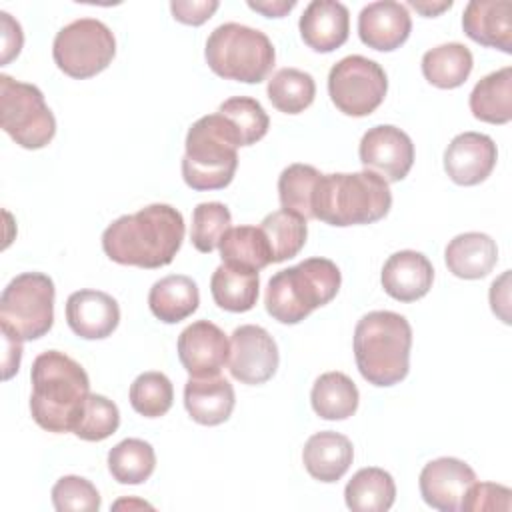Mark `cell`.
I'll return each instance as SVG.
<instances>
[{
  "label": "cell",
  "instance_id": "1",
  "mask_svg": "<svg viewBox=\"0 0 512 512\" xmlns=\"http://www.w3.org/2000/svg\"><path fill=\"white\" fill-rule=\"evenodd\" d=\"M184 218L170 204H150L116 218L102 232L104 254L122 266H168L184 240Z\"/></svg>",
  "mask_w": 512,
  "mask_h": 512
},
{
  "label": "cell",
  "instance_id": "2",
  "mask_svg": "<svg viewBox=\"0 0 512 512\" xmlns=\"http://www.w3.org/2000/svg\"><path fill=\"white\" fill-rule=\"evenodd\" d=\"M30 412L34 422L48 432H74L90 394L86 370L58 350L34 358Z\"/></svg>",
  "mask_w": 512,
  "mask_h": 512
},
{
  "label": "cell",
  "instance_id": "3",
  "mask_svg": "<svg viewBox=\"0 0 512 512\" xmlns=\"http://www.w3.org/2000/svg\"><path fill=\"white\" fill-rule=\"evenodd\" d=\"M410 348L412 328L398 312H368L354 328L356 366L374 386H394L408 376Z\"/></svg>",
  "mask_w": 512,
  "mask_h": 512
},
{
  "label": "cell",
  "instance_id": "4",
  "mask_svg": "<svg viewBox=\"0 0 512 512\" xmlns=\"http://www.w3.org/2000/svg\"><path fill=\"white\" fill-rule=\"evenodd\" d=\"M390 206L388 182L370 170L322 174L312 196L314 218L340 228L378 222Z\"/></svg>",
  "mask_w": 512,
  "mask_h": 512
},
{
  "label": "cell",
  "instance_id": "5",
  "mask_svg": "<svg viewBox=\"0 0 512 512\" xmlns=\"http://www.w3.org/2000/svg\"><path fill=\"white\" fill-rule=\"evenodd\" d=\"M182 178L192 190H222L238 168L240 136L220 112L198 118L186 134Z\"/></svg>",
  "mask_w": 512,
  "mask_h": 512
},
{
  "label": "cell",
  "instance_id": "6",
  "mask_svg": "<svg viewBox=\"0 0 512 512\" xmlns=\"http://www.w3.org/2000/svg\"><path fill=\"white\" fill-rule=\"evenodd\" d=\"M342 274L328 258H306L276 272L264 294L266 312L282 324H298L316 308L328 304L340 290Z\"/></svg>",
  "mask_w": 512,
  "mask_h": 512
},
{
  "label": "cell",
  "instance_id": "7",
  "mask_svg": "<svg viewBox=\"0 0 512 512\" xmlns=\"http://www.w3.org/2000/svg\"><path fill=\"white\" fill-rule=\"evenodd\" d=\"M204 56L214 74L244 84L266 80L276 62V50L270 38L238 22L216 26L206 40Z\"/></svg>",
  "mask_w": 512,
  "mask_h": 512
},
{
  "label": "cell",
  "instance_id": "8",
  "mask_svg": "<svg viewBox=\"0 0 512 512\" xmlns=\"http://www.w3.org/2000/svg\"><path fill=\"white\" fill-rule=\"evenodd\" d=\"M54 296V282L42 272L12 278L0 296L2 334L20 342L48 334L54 324Z\"/></svg>",
  "mask_w": 512,
  "mask_h": 512
},
{
  "label": "cell",
  "instance_id": "9",
  "mask_svg": "<svg viewBox=\"0 0 512 512\" xmlns=\"http://www.w3.org/2000/svg\"><path fill=\"white\" fill-rule=\"evenodd\" d=\"M0 122L10 138L26 148L40 150L56 134V118L38 86L0 74Z\"/></svg>",
  "mask_w": 512,
  "mask_h": 512
},
{
  "label": "cell",
  "instance_id": "10",
  "mask_svg": "<svg viewBox=\"0 0 512 512\" xmlns=\"http://www.w3.org/2000/svg\"><path fill=\"white\" fill-rule=\"evenodd\" d=\"M116 54L112 30L96 18H80L58 30L52 56L70 78L84 80L106 70Z\"/></svg>",
  "mask_w": 512,
  "mask_h": 512
},
{
  "label": "cell",
  "instance_id": "11",
  "mask_svg": "<svg viewBox=\"0 0 512 512\" xmlns=\"http://www.w3.org/2000/svg\"><path fill=\"white\" fill-rule=\"evenodd\" d=\"M386 90L388 76L384 68L366 56L352 54L330 68L328 94L346 116H370L384 102Z\"/></svg>",
  "mask_w": 512,
  "mask_h": 512
},
{
  "label": "cell",
  "instance_id": "12",
  "mask_svg": "<svg viewBox=\"0 0 512 512\" xmlns=\"http://www.w3.org/2000/svg\"><path fill=\"white\" fill-rule=\"evenodd\" d=\"M280 356L274 338L254 324L238 326L230 336V374L242 384H264L278 368Z\"/></svg>",
  "mask_w": 512,
  "mask_h": 512
},
{
  "label": "cell",
  "instance_id": "13",
  "mask_svg": "<svg viewBox=\"0 0 512 512\" xmlns=\"http://www.w3.org/2000/svg\"><path fill=\"white\" fill-rule=\"evenodd\" d=\"M358 154L362 166L382 176L386 182L404 180L414 164V144L410 136L392 124L368 128L360 140Z\"/></svg>",
  "mask_w": 512,
  "mask_h": 512
},
{
  "label": "cell",
  "instance_id": "14",
  "mask_svg": "<svg viewBox=\"0 0 512 512\" xmlns=\"http://www.w3.org/2000/svg\"><path fill=\"white\" fill-rule=\"evenodd\" d=\"M178 358L194 378L216 376L228 364L230 340L210 320H196L178 336Z\"/></svg>",
  "mask_w": 512,
  "mask_h": 512
},
{
  "label": "cell",
  "instance_id": "15",
  "mask_svg": "<svg viewBox=\"0 0 512 512\" xmlns=\"http://www.w3.org/2000/svg\"><path fill=\"white\" fill-rule=\"evenodd\" d=\"M498 150L490 136L480 132H462L452 138L444 152V170L460 186L484 182L496 166Z\"/></svg>",
  "mask_w": 512,
  "mask_h": 512
},
{
  "label": "cell",
  "instance_id": "16",
  "mask_svg": "<svg viewBox=\"0 0 512 512\" xmlns=\"http://www.w3.org/2000/svg\"><path fill=\"white\" fill-rule=\"evenodd\" d=\"M474 482V470L466 462L450 456L428 462L418 478L424 502L440 512L460 510L462 496Z\"/></svg>",
  "mask_w": 512,
  "mask_h": 512
},
{
  "label": "cell",
  "instance_id": "17",
  "mask_svg": "<svg viewBox=\"0 0 512 512\" xmlns=\"http://www.w3.org/2000/svg\"><path fill=\"white\" fill-rule=\"evenodd\" d=\"M412 30V18L408 8L394 0H380L366 4L358 14L360 40L380 52H392L400 48Z\"/></svg>",
  "mask_w": 512,
  "mask_h": 512
},
{
  "label": "cell",
  "instance_id": "18",
  "mask_svg": "<svg viewBox=\"0 0 512 512\" xmlns=\"http://www.w3.org/2000/svg\"><path fill=\"white\" fill-rule=\"evenodd\" d=\"M66 322L76 336L84 340H102L116 330L120 322V306L110 294L84 288L68 296Z\"/></svg>",
  "mask_w": 512,
  "mask_h": 512
},
{
  "label": "cell",
  "instance_id": "19",
  "mask_svg": "<svg viewBox=\"0 0 512 512\" xmlns=\"http://www.w3.org/2000/svg\"><path fill=\"white\" fill-rule=\"evenodd\" d=\"M300 36L314 52H332L340 48L350 34V14L342 2L312 0L300 16Z\"/></svg>",
  "mask_w": 512,
  "mask_h": 512
},
{
  "label": "cell",
  "instance_id": "20",
  "mask_svg": "<svg viewBox=\"0 0 512 512\" xmlns=\"http://www.w3.org/2000/svg\"><path fill=\"white\" fill-rule=\"evenodd\" d=\"M384 292L400 302H414L428 294L434 282V268L430 260L416 250L394 252L382 266Z\"/></svg>",
  "mask_w": 512,
  "mask_h": 512
},
{
  "label": "cell",
  "instance_id": "21",
  "mask_svg": "<svg viewBox=\"0 0 512 512\" xmlns=\"http://www.w3.org/2000/svg\"><path fill=\"white\" fill-rule=\"evenodd\" d=\"M464 34L488 48L512 52V2L470 0L462 14Z\"/></svg>",
  "mask_w": 512,
  "mask_h": 512
},
{
  "label": "cell",
  "instance_id": "22",
  "mask_svg": "<svg viewBox=\"0 0 512 512\" xmlns=\"http://www.w3.org/2000/svg\"><path fill=\"white\" fill-rule=\"evenodd\" d=\"M234 402V388L220 374L204 378L190 376L184 386L186 412L202 426H218L226 422L234 410Z\"/></svg>",
  "mask_w": 512,
  "mask_h": 512
},
{
  "label": "cell",
  "instance_id": "23",
  "mask_svg": "<svg viewBox=\"0 0 512 512\" xmlns=\"http://www.w3.org/2000/svg\"><path fill=\"white\" fill-rule=\"evenodd\" d=\"M354 460L352 442L334 430L312 434L302 450V462L308 474L320 482H338Z\"/></svg>",
  "mask_w": 512,
  "mask_h": 512
},
{
  "label": "cell",
  "instance_id": "24",
  "mask_svg": "<svg viewBox=\"0 0 512 512\" xmlns=\"http://www.w3.org/2000/svg\"><path fill=\"white\" fill-rule=\"evenodd\" d=\"M444 260L454 276L464 280H478L488 276L496 266L498 246L484 232H464L448 242Z\"/></svg>",
  "mask_w": 512,
  "mask_h": 512
},
{
  "label": "cell",
  "instance_id": "25",
  "mask_svg": "<svg viewBox=\"0 0 512 512\" xmlns=\"http://www.w3.org/2000/svg\"><path fill=\"white\" fill-rule=\"evenodd\" d=\"M200 292L196 282L184 274H170L152 284L148 306L164 324H176L196 312Z\"/></svg>",
  "mask_w": 512,
  "mask_h": 512
},
{
  "label": "cell",
  "instance_id": "26",
  "mask_svg": "<svg viewBox=\"0 0 512 512\" xmlns=\"http://www.w3.org/2000/svg\"><path fill=\"white\" fill-rule=\"evenodd\" d=\"M260 276L258 270L220 264L210 278V292L214 302L228 312H248L258 300Z\"/></svg>",
  "mask_w": 512,
  "mask_h": 512
},
{
  "label": "cell",
  "instance_id": "27",
  "mask_svg": "<svg viewBox=\"0 0 512 512\" xmlns=\"http://www.w3.org/2000/svg\"><path fill=\"white\" fill-rule=\"evenodd\" d=\"M470 112L488 124H506L512 120V68L504 66L486 74L470 92Z\"/></svg>",
  "mask_w": 512,
  "mask_h": 512
},
{
  "label": "cell",
  "instance_id": "28",
  "mask_svg": "<svg viewBox=\"0 0 512 512\" xmlns=\"http://www.w3.org/2000/svg\"><path fill=\"white\" fill-rule=\"evenodd\" d=\"M346 506L354 512H386L396 500V484L390 472L370 466L360 468L344 488Z\"/></svg>",
  "mask_w": 512,
  "mask_h": 512
},
{
  "label": "cell",
  "instance_id": "29",
  "mask_svg": "<svg viewBox=\"0 0 512 512\" xmlns=\"http://www.w3.org/2000/svg\"><path fill=\"white\" fill-rule=\"evenodd\" d=\"M474 66L472 52L460 42L440 44L422 56V74L436 88H458L466 82Z\"/></svg>",
  "mask_w": 512,
  "mask_h": 512
},
{
  "label": "cell",
  "instance_id": "30",
  "mask_svg": "<svg viewBox=\"0 0 512 512\" xmlns=\"http://www.w3.org/2000/svg\"><path fill=\"white\" fill-rule=\"evenodd\" d=\"M358 388L344 372H326L316 378L310 402L324 420H346L358 408Z\"/></svg>",
  "mask_w": 512,
  "mask_h": 512
},
{
  "label": "cell",
  "instance_id": "31",
  "mask_svg": "<svg viewBox=\"0 0 512 512\" xmlns=\"http://www.w3.org/2000/svg\"><path fill=\"white\" fill-rule=\"evenodd\" d=\"M220 258L224 264L262 270L272 264V252L260 226H234L222 236Z\"/></svg>",
  "mask_w": 512,
  "mask_h": 512
},
{
  "label": "cell",
  "instance_id": "32",
  "mask_svg": "<svg viewBox=\"0 0 512 512\" xmlns=\"http://www.w3.org/2000/svg\"><path fill=\"white\" fill-rule=\"evenodd\" d=\"M260 230L268 240V246L272 252V264L294 258L306 244V236H308L306 220L284 208L270 212L260 222Z\"/></svg>",
  "mask_w": 512,
  "mask_h": 512
},
{
  "label": "cell",
  "instance_id": "33",
  "mask_svg": "<svg viewBox=\"0 0 512 512\" xmlns=\"http://www.w3.org/2000/svg\"><path fill=\"white\" fill-rule=\"evenodd\" d=\"M156 468L154 448L140 438H126L108 452V470L120 484H142Z\"/></svg>",
  "mask_w": 512,
  "mask_h": 512
},
{
  "label": "cell",
  "instance_id": "34",
  "mask_svg": "<svg viewBox=\"0 0 512 512\" xmlns=\"http://www.w3.org/2000/svg\"><path fill=\"white\" fill-rule=\"evenodd\" d=\"M316 96L312 74L298 68H282L268 80V98L284 114L304 112Z\"/></svg>",
  "mask_w": 512,
  "mask_h": 512
},
{
  "label": "cell",
  "instance_id": "35",
  "mask_svg": "<svg viewBox=\"0 0 512 512\" xmlns=\"http://www.w3.org/2000/svg\"><path fill=\"white\" fill-rule=\"evenodd\" d=\"M320 172L310 164H290L278 178V196L284 210H290L304 220L314 218L312 196L320 180Z\"/></svg>",
  "mask_w": 512,
  "mask_h": 512
},
{
  "label": "cell",
  "instance_id": "36",
  "mask_svg": "<svg viewBox=\"0 0 512 512\" xmlns=\"http://www.w3.org/2000/svg\"><path fill=\"white\" fill-rule=\"evenodd\" d=\"M218 112L232 122L242 146H252L268 132L270 118L262 104L250 96H234L220 104Z\"/></svg>",
  "mask_w": 512,
  "mask_h": 512
},
{
  "label": "cell",
  "instance_id": "37",
  "mask_svg": "<svg viewBox=\"0 0 512 512\" xmlns=\"http://www.w3.org/2000/svg\"><path fill=\"white\" fill-rule=\"evenodd\" d=\"M174 400V388L166 374L144 372L130 386V404L144 418L164 416Z\"/></svg>",
  "mask_w": 512,
  "mask_h": 512
},
{
  "label": "cell",
  "instance_id": "38",
  "mask_svg": "<svg viewBox=\"0 0 512 512\" xmlns=\"http://www.w3.org/2000/svg\"><path fill=\"white\" fill-rule=\"evenodd\" d=\"M232 224V214L222 202H200L192 212L190 240L198 252L210 254Z\"/></svg>",
  "mask_w": 512,
  "mask_h": 512
},
{
  "label": "cell",
  "instance_id": "39",
  "mask_svg": "<svg viewBox=\"0 0 512 512\" xmlns=\"http://www.w3.org/2000/svg\"><path fill=\"white\" fill-rule=\"evenodd\" d=\"M120 426L118 406L102 394H88L84 412L74 428V434L86 442H100L112 436Z\"/></svg>",
  "mask_w": 512,
  "mask_h": 512
},
{
  "label": "cell",
  "instance_id": "40",
  "mask_svg": "<svg viewBox=\"0 0 512 512\" xmlns=\"http://www.w3.org/2000/svg\"><path fill=\"white\" fill-rule=\"evenodd\" d=\"M52 504L58 512H96L100 508V494L82 476H62L52 486Z\"/></svg>",
  "mask_w": 512,
  "mask_h": 512
},
{
  "label": "cell",
  "instance_id": "41",
  "mask_svg": "<svg viewBox=\"0 0 512 512\" xmlns=\"http://www.w3.org/2000/svg\"><path fill=\"white\" fill-rule=\"evenodd\" d=\"M512 508L510 488L494 482H474L462 496L460 510L464 512H508Z\"/></svg>",
  "mask_w": 512,
  "mask_h": 512
},
{
  "label": "cell",
  "instance_id": "42",
  "mask_svg": "<svg viewBox=\"0 0 512 512\" xmlns=\"http://www.w3.org/2000/svg\"><path fill=\"white\" fill-rule=\"evenodd\" d=\"M218 0H174L170 2L172 16L188 26H200L218 10Z\"/></svg>",
  "mask_w": 512,
  "mask_h": 512
},
{
  "label": "cell",
  "instance_id": "43",
  "mask_svg": "<svg viewBox=\"0 0 512 512\" xmlns=\"http://www.w3.org/2000/svg\"><path fill=\"white\" fill-rule=\"evenodd\" d=\"M0 20H2V64H8L14 56L20 54L24 34L20 24L8 12H0Z\"/></svg>",
  "mask_w": 512,
  "mask_h": 512
},
{
  "label": "cell",
  "instance_id": "44",
  "mask_svg": "<svg viewBox=\"0 0 512 512\" xmlns=\"http://www.w3.org/2000/svg\"><path fill=\"white\" fill-rule=\"evenodd\" d=\"M508 280H510V270H506L498 280L492 282L490 286V304H492V312L498 314L502 318V322H510L508 316Z\"/></svg>",
  "mask_w": 512,
  "mask_h": 512
},
{
  "label": "cell",
  "instance_id": "45",
  "mask_svg": "<svg viewBox=\"0 0 512 512\" xmlns=\"http://www.w3.org/2000/svg\"><path fill=\"white\" fill-rule=\"evenodd\" d=\"M296 6V0H264V2H248V8L268 16V18H282Z\"/></svg>",
  "mask_w": 512,
  "mask_h": 512
},
{
  "label": "cell",
  "instance_id": "46",
  "mask_svg": "<svg viewBox=\"0 0 512 512\" xmlns=\"http://www.w3.org/2000/svg\"><path fill=\"white\" fill-rule=\"evenodd\" d=\"M408 6H412L416 12H420L422 16H438L444 10H448L452 6V0H444V2H430V0H410Z\"/></svg>",
  "mask_w": 512,
  "mask_h": 512
},
{
  "label": "cell",
  "instance_id": "47",
  "mask_svg": "<svg viewBox=\"0 0 512 512\" xmlns=\"http://www.w3.org/2000/svg\"><path fill=\"white\" fill-rule=\"evenodd\" d=\"M122 506H140V508H152V506H148L146 502H128V500H120V502H116L114 504V508H122Z\"/></svg>",
  "mask_w": 512,
  "mask_h": 512
}]
</instances>
